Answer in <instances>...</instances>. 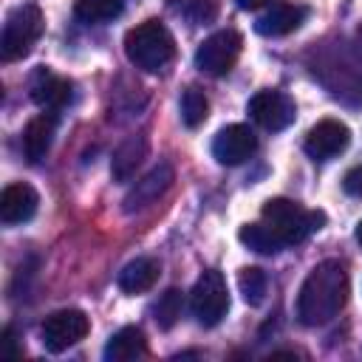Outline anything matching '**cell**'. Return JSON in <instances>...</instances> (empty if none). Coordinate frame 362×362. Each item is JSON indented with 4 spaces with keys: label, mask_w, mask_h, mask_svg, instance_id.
<instances>
[{
    "label": "cell",
    "mask_w": 362,
    "mask_h": 362,
    "mask_svg": "<svg viewBox=\"0 0 362 362\" xmlns=\"http://www.w3.org/2000/svg\"><path fill=\"white\" fill-rule=\"evenodd\" d=\"M238 238H240V243L246 246V249H252V252H257V255H277L286 243H283V238L263 221V223H246V226H240V232H238Z\"/></svg>",
    "instance_id": "cell-19"
},
{
    "label": "cell",
    "mask_w": 362,
    "mask_h": 362,
    "mask_svg": "<svg viewBox=\"0 0 362 362\" xmlns=\"http://www.w3.org/2000/svg\"><path fill=\"white\" fill-rule=\"evenodd\" d=\"M209 116V102L198 88H184L181 90V122L187 127H198L204 124V119Z\"/></svg>",
    "instance_id": "cell-22"
},
{
    "label": "cell",
    "mask_w": 362,
    "mask_h": 362,
    "mask_svg": "<svg viewBox=\"0 0 362 362\" xmlns=\"http://www.w3.org/2000/svg\"><path fill=\"white\" fill-rule=\"evenodd\" d=\"M240 45H243V40H240L238 31H232V28L215 31V34H209L198 45V51H195V68L204 71V74H212V76H223L238 62Z\"/></svg>",
    "instance_id": "cell-7"
},
{
    "label": "cell",
    "mask_w": 362,
    "mask_h": 362,
    "mask_svg": "<svg viewBox=\"0 0 362 362\" xmlns=\"http://www.w3.org/2000/svg\"><path fill=\"white\" fill-rule=\"evenodd\" d=\"M42 28H45V17H42V8L37 3H20L17 8L8 11L6 23H3V34H0V57L6 62H14V59H23L34 42L42 37Z\"/></svg>",
    "instance_id": "cell-4"
},
{
    "label": "cell",
    "mask_w": 362,
    "mask_h": 362,
    "mask_svg": "<svg viewBox=\"0 0 362 362\" xmlns=\"http://www.w3.org/2000/svg\"><path fill=\"white\" fill-rule=\"evenodd\" d=\"M342 189H345L348 195L362 198V167H354V170L345 173V178H342Z\"/></svg>",
    "instance_id": "cell-25"
},
{
    "label": "cell",
    "mask_w": 362,
    "mask_h": 362,
    "mask_svg": "<svg viewBox=\"0 0 362 362\" xmlns=\"http://www.w3.org/2000/svg\"><path fill=\"white\" fill-rule=\"evenodd\" d=\"M88 331H90V320H88L85 311H79V308H59V311L45 317V322L40 328V337H42L45 351L62 354L71 345H76L79 339H85Z\"/></svg>",
    "instance_id": "cell-6"
},
{
    "label": "cell",
    "mask_w": 362,
    "mask_h": 362,
    "mask_svg": "<svg viewBox=\"0 0 362 362\" xmlns=\"http://www.w3.org/2000/svg\"><path fill=\"white\" fill-rule=\"evenodd\" d=\"M37 204H40V195L31 184H8L3 187L0 192V221L6 226H17V223H25L37 215Z\"/></svg>",
    "instance_id": "cell-12"
},
{
    "label": "cell",
    "mask_w": 362,
    "mask_h": 362,
    "mask_svg": "<svg viewBox=\"0 0 362 362\" xmlns=\"http://www.w3.org/2000/svg\"><path fill=\"white\" fill-rule=\"evenodd\" d=\"M189 308H192L195 320L204 328H212L226 317V311H229V288H226V280H223V274L218 269L201 272V277L195 280V286L189 291Z\"/></svg>",
    "instance_id": "cell-5"
},
{
    "label": "cell",
    "mask_w": 362,
    "mask_h": 362,
    "mask_svg": "<svg viewBox=\"0 0 362 362\" xmlns=\"http://www.w3.org/2000/svg\"><path fill=\"white\" fill-rule=\"evenodd\" d=\"M173 181H175L173 164H170V161H158L156 167H150V170L124 192L122 209H124L127 215H133V212H141V209L153 206V204L173 187Z\"/></svg>",
    "instance_id": "cell-8"
},
{
    "label": "cell",
    "mask_w": 362,
    "mask_h": 362,
    "mask_svg": "<svg viewBox=\"0 0 362 362\" xmlns=\"http://www.w3.org/2000/svg\"><path fill=\"white\" fill-rule=\"evenodd\" d=\"M3 354H6V356H17V348H14V331H11V328L3 331Z\"/></svg>",
    "instance_id": "cell-26"
},
{
    "label": "cell",
    "mask_w": 362,
    "mask_h": 362,
    "mask_svg": "<svg viewBox=\"0 0 362 362\" xmlns=\"http://www.w3.org/2000/svg\"><path fill=\"white\" fill-rule=\"evenodd\" d=\"M348 144H351V130L339 119H322V122H317L305 133V141H303L305 153L314 161H328V158L345 153Z\"/></svg>",
    "instance_id": "cell-10"
},
{
    "label": "cell",
    "mask_w": 362,
    "mask_h": 362,
    "mask_svg": "<svg viewBox=\"0 0 362 362\" xmlns=\"http://www.w3.org/2000/svg\"><path fill=\"white\" fill-rule=\"evenodd\" d=\"M54 133H57V116L54 113H40L25 124V130H23V153H25V158L31 164H37V161H42L48 156Z\"/></svg>",
    "instance_id": "cell-16"
},
{
    "label": "cell",
    "mask_w": 362,
    "mask_h": 362,
    "mask_svg": "<svg viewBox=\"0 0 362 362\" xmlns=\"http://www.w3.org/2000/svg\"><path fill=\"white\" fill-rule=\"evenodd\" d=\"M124 54L139 71L156 74L173 59L175 42L161 20H144L124 34Z\"/></svg>",
    "instance_id": "cell-2"
},
{
    "label": "cell",
    "mask_w": 362,
    "mask_h": 362,
    "mask_svg": "<svg viewBox=\"0 0 362 362\" xmlns=\"http://www.w3.org/2000/svg\"><path fill=\"white\" fill-rule=\"evenodd\" d=\"M238 288H240V294H243V300H246L249 305H260V303L266 300L269 277H266V272L257 269V266H243V269L238 272Z\"/></svg>",
    "instance_id": "cell-21"
},
{
    "label": "cell",
    "mask_w": 362,
    "mask_h": 362,
    "mask_svg": "<svg viewBox=\"0 0 362 362\" xmlns=\"http://www.w3.org/2000/svg\"><path fill=\"white\" fill-rule=\"evenodd\" d=\"M181 308H184V297H181V291H178V288H167V291L158 297V303L153 305V314H156L158 328L170 331V328L178 322Z\"/></svg>",
    "instance_id": "cell-23"
},
{
    "label": "cell",
    "mask_w": 362,
    "mask_h": 362,
    "mask_svg": "<svg viewBox=\"0 0 362 362\" xmlns=\"http://www.w3.org/2000/svg\"><path fill=\"white\" fill-rule=\"evenodd\" d=\"M235 3H238V8H243V11H255V8L266 6L269 0H235Z\"/></svg>",
    "instance_id": "cell-27"
},
{
    "label": "cell",
    "mask_w": 362,
    "mask_h": 362,
    "mask_svg": "<svg viewBox=\"0 0 362 362\" xmlns=\"http://www.w3.org/2000/svg\"><path fill=\"white\" fill-rule=\"evenodd\" d=\"M356 240H359V246H362V221L356 223Z\"/></svg>",
    "instance_id": "cell-28"
},
{
    "label": "cell",
    "mask_w": 362,
    "mask_h": 362,
    "mask_svg": "<svg viewBox=\"0 0 362 362\" xmlns=\"http://www.w3.org/2000/svg\"><path fill=\"white\" fill-rule=\"evenodd\" d=\"M246 113H249L263 130L277 133V130H286V127L294 122L297 107H294V102H291L283 90H257V93L249 99Z\"/></svg>",
    "instance_id": "cell-9"
},
{
    "label": "cell",
    "mask_w": 362,
    "mask_h": 362,
    "mask_svg": "<svg viewBox=\"0 0 362 362\" xmlns=\"http://www.w3.org/2000/svg\"><path fill=\"white\" fill-rule=\"evenodd\" d=\"M147 158V136L141 133H133L127 136L116 150H113V158H110V178L124 184L136 175V170L141 167V161Z\"/></svg>",
    "instance_id": "cell-15"
},
{
    "label": "cell",
    "mask_w": 362,
    "mask_h": 362,
    "mask_svg": "<svg viewBox=\"0 0 362 362\" xmlns=\"http://www.w3.org/2000/svg\"><path fill=\"white\" fill-rule=\"evenodd\" d=\"M102 356L107 362H133V359H141L147 356V339L141 334V328L136 325H124L119 328L116 334H110Z\"/></svg>",
    "instance_id": "cell-17"
},
{
    "label": "cell",
    "mask_w": 362,
    "mask_h": 362,
    "mask_svg": "<svg viewBox=\"0 0 362 362\" xmlns=\"http://www.w3.org/2000/svg\"><path fill=\"white\" fill-rule=\"evenodd\" d=\"M28 90H31V99L45 107V110H59L62 105L71 102V82L57 76L51 68L40 65L34 74H31V82H28Z\"/></svg>",
    "instance_id": "cell-13"
},
{
    "label": "cell",
    "mask_w": 362,
    "mask_h": 362,
    "mask_svg": "<svg viewBox=\"0 0 362 362\" xmlns=\"http://www.w3.org/2000/svg\"><path fill=\"white\" fill-rule=\"evenodd\" d=\"M348 300V274L339 260L317 263L303 280L297 297V317L303 325H325L331 322Z\"/></svg>",
    "instance_id": "cell-1"
},
{
    "label": "cell",
    "mask_w": 362,
    "mask_h": 362,
    "mask_svg": "<svg viewBox=\"0 0 362 362\" xmlns=\"http://www.w3.org/2000/svg\"><path fill=\"white\" fill-rule=\"evenodd\" d=\"M260 215L283 238L286 246L303 243L308 235H314L325 223V212H320V209H303L297 201H288V198H269L263 204V212Z\"/></svg>",
    "instance_id": "cell-3"
},
{
    "label": "cell",
    "mask_w": 362,
    "mask_h": 362,
    "mask_svg": "<svg viewBox=\"0 0 362 362\" xmlns=\"http://www.w3.org/2000/svg\"><path fill=\"white\" fill-rule=\"evenodd\" d=\"M308 17V8L300 3H274L266 14L257 17L255 31L263 37H286L291 31H297Z\"/></svg>",
    "instance_id": "cell-14"
},
{
    "label": "cell",
    "mask_w": 362,
    "mask_h": 362,
    "mask_svg": "<svg viewBox=\"0 0 362 362\" xmlns=\"http://www.w3.org/2000/svg\"><path fill=\"white\" fill-rule=\"evenodd\" d=\"M124 11V0H76L74 14L82 23H110Z\"/></svg>",
    "instance_id": "cell-20"
},
{
    "label": "cell",
    "mask_w": 362,
    "mask_h": 362,
    "mask_svg": "<svg viewBox=\"0 0 362 362\" xmlns=\"http://www.w3.org/2000/svg\"><path fill=\"white\" fill-rule=\"evenodd\" d=\"M184 14L192 20V23H212L215 14H218V0H189Z\"/></svg>",
    "instance_id": "cell-24"
},
{
    "label": "cell",
    "mask_w": 362,
    "mask_h": 362,
    "mask_svg": "<svg viewBox=\"0 0 362 362\" xmlns=\"http://www.w3.org/2000/svg\"><path fill=\"white\" fill-rule=\"evenodd\" d=\"M255 150H257V136L246 124H226L212 139V156L218 164L226 167L243 164Z\"/></svg>",
    "instance_id": "cell-11"
},
{
    "label": "cell",
    "mask_w": 362,
    "mask_h": 362,
    "mask_svg": "<svg viewBox=\"0 0 362 362\" xmlns=\"http://www.w3.org/2000/svg\"><path fill=\"white\" fill-rule=\"evenodd\" d=\"M158 272H161V266L156 257H136L119 272V288L127 294H141L156 286Z\"/></svg>",
    "instance_id": "cell-18"
}]
</instances>
